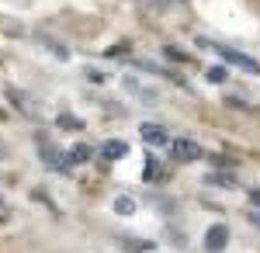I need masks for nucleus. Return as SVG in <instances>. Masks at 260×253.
Masks as SVG:
<instances>
[{
  "label": "nucleus",
  "mask_w": 260,
  "mask_h": 253,
  "mask_svg": "<svg viewBox=\"0 0 260 253\" xmlns=\"http://www.w3.org/2000/svg\"><path fill=\"white\" fill-rule=\"evenodd\" d=\"M0 208H4V198H0Z\"/></svg>",
  "instance_id": "20"
},
{
  "label": "nucleus",
  "mask_w": 260,
  "mask_h": 253,
  "mask_svg": "<svg viewBox=\"0 0 260 253\" xmlns=\"http://www.w3.org/2000/svg\"><path fill=\"white\" fill-rule=\"evenodd\" d=\"M66 156H70V163L77 167V163H87V160H90L94 153H90V146H77V149H70Z\"/></svg>",
  "instance_id": "12"
},
{
  "label": "nucleus",
  "mask_w": 260,
  "mask_h": 253,
  "mask_svg": "<svg viewBox=\"0 0 260 253\" xmlns=\"http://www.w3.org/2000/svg\"><path fill=\"white\" fill-rule=\"evenodd\" d=\"M163 174V167L153 160V156H146V170H142V180H156V177Z\"/></svg>",
  "instance_id": "13"
},
{
  "label": "nucleus",
  "mask_w": 260,
  "mask_h": 253,
  "mask_svg": "<svg viewBox=\"0 0 260 253\" xmlns=\"http://www.w3.org/2000/svg\"><path fill=\"white\" fill-rule=\"evenodd\" d=\"M4 118H7V115H4V111H0V121H4Z\"/></svg>",
  "instance_id": "19"
},
{
  "label": "nucleus",
  "mask_w": 260,
  "mask_h": 253,
  "mask_svg": "<svg viewBox=\"0 0 260 253\" xmlns=\"http://www.w3.org/2000/svg\"><path fill=\"white\" fill-rule=\"evenodd\" d=\"M125 90H128V94H136V98H139L142 104H156V101H160V94H156V90L142 87V83H139L136 77H125Z\"/></svg>",
  "instance_id": "6"
},
{
  "label": "nucleus",
  "mask_w": 260,
  "mask_h": 253,
  "mask_svg": "<svg viewBox=\"0 0 260 253\" xmlns=\"http://www.w3.org/2000/svg\"><path fill=\"white\" fill-rule=\"evenodd\" d=\"M121 246H125V250H132V253H146V250H153V243H142V239H121Z\"/></svg>",
  "instance_id": "15"
},
{
  "label": "nucleus",
  "mask_w": 260,
  "mask_h": 253,
  "mask_svg": "<svg viewBox=\"0 0 260 253\" xmlns=\"http://www.w3.org/2000/svg\"><path fill=\"white\" fill-rule=\"evenodd\" d=\"M205 184H212V187H225V191H236V187H240L236 174H215V170L205 177Z\"/></svg>",
  "instance_id": "8"
},
{
  "label": "nucleus",
  "mask_w": 260,
  "mask_h": 253,
  "mask_svg": "<svg viewBox=\"0 0 260 253\" xmlns=\"http://www.w3.org/2000/svg\"><path fill=\"white\" fill-rule=\"evenodd\" d=\"M101 156H104V160H121V156H128V142L108 139V142H101Z\"/></svg>",
  "instance_id": "7"
},
{
  "label": "nucleus",
  "mask_w": 260,
  "mask_h": 253,
  "mask_svg": "<svg viewBox=\"0 0 260 253\" xmlns=\"http://www.w3.org/2000/svg\"><path fill=\"white\" fill-rule=\"evenodd\" d=\"M139 136L149 142V146H170V136H167V129L163 125H153V121H146L139 129Z\"/></svg>",
  "instance_id": "5"
},
{
  "label": "nucleus",
  "mask_w": 260,
  "mask_h": 253,
  "mask_svg": "<svg viewBox=\"0 0 260 253\" xmlns=\"http://www.w3.org/2000/svg\"><path fill=\"white\" fill-rule=\"evenodd\" d=\"M201 49H215L229 66H240V70H246V73H260V62L253 56H246V52H240V49H229V45H222V42H208V39H198Z\"/></svg>",
  "instance_id": "1"
},
{
  "label": "nucleus",
  "mask_w": 260,
  "mask_h": 253,
  "mask_svg": "<svg viewBox=\"0 0 260 253\" xmlns=\"http://www.w3.org/2000/svg\"><path fill=\"white\" fill-rule=\"evenodd\" d=\"M163 52H167V56L174 59V62H184V59H187V56H184V52H180V49H174V45H167Z\"/></svg>",
  "instance_id": "16"
},
{
  "label": "nucleus",
  "mask_w": 260,
  "mask_h": 253,
  "mask_svg": "<svg viewBox=\"0 0 260 253\" xmlns=\"http://www.w3.org/2000/svg\"><path fill=\"white\" fill-rule=\"evenodd\" d=\"M39 160L49 167V170H56V174H70V167H73V163H70V156L59 153L49 139H39Z\"/></svg>",
  "instance_id": "2"
},
{
  "label": "nucleus",
  "mask_w": 260,
  "mask_h": 253,
  "mask_svg": "<svg viewBox=\"0 0 260 253\" xmlns=\"http://www.w3.org/2000/svg\"><path fill=\"white\" fill-rule=\"evenodd\" d=\"M115 212H118V215H132V212H136V198L118 195V198H115Z\"/></svg>",
  "instance_id": "10"
},
{
  "label": "nucleus",
  "mask_w": 260,
  "mask_h": 253,
  "mask_svg": "<svg viewBox=\"0 0 260 253\" xmlns=\"http://www.w3.org/2000/svg\"><path fill=\"white\" fill-rule=\"evenodd\" d=\"M56 125H59V129H66V132H80V129H83V118H77V115H59V118H56Z\"/></svg>",
  "instance_id": "9"
},
{
  "label": "nucleus",
  "mask_w": 260,
  "mask_h": 253,
  "mask_svg": "<svg viewBox=\"0 0 260 253\" xmlns=\"http://www.w3.org/2000/svg\"><path fill=\"white\" fill-rule=\"evenodd\" d=\"M205 77H208V83H225L229 73H225V66H208V70H205Z\"/></svg>",
  "instance_id": "14"
},
{
  "label": "nucleus",
  "mask_w": 260,
  "mask_h": 253,
  "mask_svg": "<svg viewBox=\"0 0 260 253\" xmlns=\"http://www.w3.org/2000/svg\"><path fill=\"white\" fill-rule=\"evenodd\" d=\"M7 98H11V104H14V108H21L24 115H31V104H28V98H24L21 90H14V87H11V90H7Z\"/></svg>",
  "instance_id": "11"
},
{
  "label": "nucleus",
  "mask_w": 260,
  "mask_h": 253,
  "mask_svg": "<svg viewBox=\"0 0 260 253\" xmlns=\"http://www.w3.org/2000/svg\"><path fill=\"white\" fill-rule=\"evenodd\" d=\"M170 149H174V160H180V163H194V160L205 156L194 139H174V142H170Z\"/></svg>",
  "instance_id": "3"
},
{
  "label": "nucleus",
  "mask_w": 260,
  "mask_h": 253,
  "mask_svg": "<svg viewBox=\"0 0 260 253\" xmlns=\"http://www.w3.org/2000/svg\"><path fill=\"white\" fill-rule=\"evenodd\" d=\"M87 80H94V83H104L108 73H101V70H87Z\"/></svg>",
  "instance_id": "17"
},
{
  "label": "nucleus",
  "mask_w": 260,
  "mask_h": 253,
  "mask_svg": "<svg viewBox=\"0 0 260 253\" xmlns=\"http://www.w3.org/2000/svg\"><path fill=\"white\" fill-rule=\"evenodd\" d=\"M225 246H229V226L219 222V226H212V229L205 233V250L208 253H222Z\"/></svg>",
  "instance_id": "4"
},
{
  "label": "nucleus",
  "mask_w": 260,
  "mask_h": 253,
  "mask_svg": "<svg viewBox=\"0 0 260 253\" xmlns=\"http://www.w3.org/2000/svg\"><path fill=\"white\" fill-rule=\"evenodd\" d=\"M160 7H170V4H184V0H156Z\"/></svg>",
  "instance_id": "18"
}]
</instances>
